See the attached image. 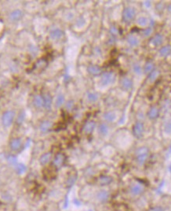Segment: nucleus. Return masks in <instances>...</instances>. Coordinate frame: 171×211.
<instances>
[{"label":"nucleus","mask_w":171,"mask_h":211,"mask_svg":"<svg viewBox=\"0 0 171 211\" xmlns=\"http://www.w3.org/2000/svg\"><path fill=\"white\" fill-rule=\"evenodd\" d=\"M136 16V9L134 7L125 8L123 12V19L125 22L129 23L134 20Z\"/></svg>","instance_id":"nucleus-4"},{"label":"nucleus","mask_w":171,"mask_h":211,"mask_svg":"<svg viewBox=\"0 0 171 211\" xmlns=\"http://www.w3.org/2000/svg\"><path fill=\"white\" fill-rule=\"evenodd\" d=\"M149 151L146 147H139L136 151V159L139 166H143L148 160Z\"/></svg>","instance_id":"nucleus-1"},{"label":"nucleus","mask_w":171,"mask_h":211,"mask_svg":"<svg viewBox=\"0 0 171 211\" xmlns=\"http://www.w3.org/2000/svg\"><path fill=\"white\" fill-rule=\"evenodd\" d=\"M73 106H74L73 101H68L67 103V104H66V108H67L68 110H71V109H72Z\"/></svg>","instance_id":"nucleus-38"},{"label":"nucleus","mask_w":171,"mask_h":211,"mask_svg":"<svg viewBox=\"0 0 171 211\" xmlns=\"http://www.w3.org/2000/svg\"><path fill=\"white\" fill-rule=\"evenodd\" d=\"M53 126L52 122H50V121H44V122H42L40 124V126H39V129L42 133H47L50 130Z\"/></svg>","instance_id":"nucleus-17"},{"label":"nucleus","mask_w":171,"mask_h":211,"mask_svg":"<svg viewBox=\"0 0 171 211\" xmlns=\"http://www.w3.org/2000/svg\"><path fill=\"white\" fill-rule=\"evenodd\" d=\"M112 181H113V179L110 176L103 175L100 176L98 178V184L101 186H106V185L110 184Z\"/></svg>","instance_id":"nucleus-12"},{"label":"nucleus","mask_w":171,"mask_h":211,"mask_svg":"<svg viewBox=\"0 0 171 211\" xmlns=\"http://www.w3.org/2000/svg\"><path fill=\"white\" fill-rule=\"evenodd\" d=\"M145 127L141 122H136L133 126V134L134 136L138 139H141L144 135Z\"/></svg>","instance_id":"nucleus-5"},{"label":"nucleus","mask_w":171,"mask_h":211,"mask_svg":"<svg viewBox=\"0 0 171 211\" xmlns=\"http://www.w3.org/2000/svg\"><path fill=\"white\" fill-rule=\"evenodd\" d=\"M104 119L108 122H112L116 119V114L114 112H107L104 114Z\"/></svg>","instance_id":"nucleus-26"},{"label":"nucleus","mask_w":171,"mask_h":211,"mask_svg":"<svg viewBox=\"0 0 171 211\" xmlns=\"http://www.w3.org/2000/svg\"><path fill=\"white\" fill-rule=\"evenodd\" d=\"M159 53L160 56L162 57V58L168 57L171 54V46L167 45V46H164V47H161Z\"/></svg>","instance_id":"nucleus-22"},{"label":"nucleus","mask_w":171,"mask_h":211,"mask_svg":"<svg viewBox=\"0 0 171 211\" xmlns=\"http://www.w3.org/2000/svg\"><path fill=\"white\" fill-rule=\"evenodd\" d=\"M159 76V70H156V69H155L154 71H152L151 73H149L148 79H149V80H150V82H154L155 80L158 78Z\"/></svg>","instance_id":"nucleus-30"},{"label":"nucleus","mask_w":171,"mask_h":211,"mask_svg":"<svg viewBox=\"0 0 171 211\" xmlns=\"http://www.w3.org/2000/svg\"><path fill=\"white\" fill-rule=\"evenodd\" d=\"M144 191H145V186L141 184H134L130 187V193L134 196H139Z\"/></svg>","instance_id":"nucleus-6"},{"label":"nucleus","mask_w":171,"mask_h":211,"mask_svg":"<svg viewBox=\"0 0 171 211\" xmlns=\"http://www.w3.org/2000/svg\"><path fill=\"white\" fill-rule=\"evenodd\" d=\"M24 119V118L23 117V114H21L20 116H19V118H18V119H17V122H19V123L21 124V122H23V120Z\"/></svg>","instance_id":"nucleus-39"},{"label":"nucleus","mask_w":171,"mask_h":211,"mask_svg":"<svg viewBox=\"0 0 171 211\" xmlns=\"http://www.w3.org/2000/svg\"><path fill=\"white\" fill-rule=\"evenodd\" d=\"M65 96H64V95H62V94H60V95H58V97H57L56 99V102H55V105H56L57 107H61L62 106V105L65 103Z\"/></svg>","instance_id":"nucleus-27"},{"label":"nucleus","mask_w":171,"mask_h":211,"mask_svg":"<svg viewBox=\"0 0 171 211\" xmlns=\"http://www.w3.org/2000/svg\"><path fill=\"white\" fill-rule=\"evenodd\" d=\"M110 32H111V33H112V35H117L119 33V30H118V28L116 27L112 26L111 28V29H110Z\"/></svg>","instance_id":"nucleus-37"},{"label":"nucleus","mask_w":171,"mask_h":211,"mask_svg":"<svg viewBox=\"0 0 171 211\" xmlns=\"http://www.w3.org/2000/svg\"><path fill=\"white\" fill-rule=\"evenodd\" d=\"M10 148H11L12 151H18L20 148L22 146V142H21V140L19 138H14L10 141Z\"/></svg>","instance_id":"nucleus-14"},{"label":"nucleus","mask_w":171,"mask_h":211,"mask_svg":"<svg viewBox=\"0 0 171 211\" xmlns=\"http://www.w3.org/2000/svg\"><path fill=\"white\" fill-rule=\"evenodd\" d=\"M98 132L101 136H107L108 133V126L106 125V124H104V123L100 124L98 127Z\"/></svg>","instance_id":"nucleus-25"},{"label":"nucleus","mask_w":171,"mask_h":211,"mask_svg":"<svg viewBox=\"0 0 171 211\" xmlns=\"http://www.w3.org/2000/svg\"><path fill=\"white\" fill-rule=\"evenodd\" d=\"M15 117V113L12 110H8L2 114V122L5 127H9L12 125Z\"/></svg>","instance_id":"nucleus-3"},{"label":"nucleus","mask_w":171,"mask_h":211,"mask_svg":"<svg viewBox=\"0 0 171 211\" xmlns=\"http://www.w3.org/2000/svg\"><path fill=\"white\" fill-rule=\"evenodd\" d=\"M87 71L89 72V73L93 75V76H98L101 73V69L98 66L92 65V66H89L87 68Z\"/></svg>","instance_id":"nucleus-21"},{"label":"nucleus","mask_w":171,"mask_h":211,"mask_svg":"<svg viewBox=\"0 0 171 211\" xmlns=\"http://www.w3.org/2000/svg\"><path fill=\"white\" fill-rule=\"evenodd\" d=\"M121 88L124 91H130L133 88V81L129 77H124L121 80Z\"/></svg>","instance_id":"nucleus-10"},{"label":"nucleus","mask_w":171,"mask_h":211,"mask_svg":"<svg viewBox=\"0 0 171 211\" xmlns=\"http://www.w3.org/2000/svg\"><path fill=\"white\" fill-rule=\"evenodd\" d=\"M115 76L112 72H105L101 75V79H100V84L103 86H108L109 84H112L115 81Z\"/></svg>","instance_id":"nucleus-2"},{"label":"nucleus","mask_w":171,"mask_h":211,"mask_svg":"<svg viewBox=\"0 0 171 211\" xmlns=\"http://www.w3.org/2000/svg\"><path fill=\"white\" fill-rule=\"evenodd\" d=\"M33 103L35 107L37 108H40L43 106V98L42 95H36L34 98Z\"/></svg>","instance_id":"nucleus-24"},{"label":"nucleus","mask_w":171,"mask_h":211,"mask_svg":"<svg viewBox=\"0 0 171 211\" xmlns=\"http://www.w3.org/2000/svg\"><path fill=\"white\" fill-rule=\"evenodd\" d=\"M110 194L108 191L106 190H100L97 193V198L100 202H106L109 199Z\"/></svg>","instance_id":"nucleus-7"},{"label":"nucleus","mask_w":171,"mask_h":211,"mask_svg":"<svg viewBox=\"0 0 171 211\" xmlns=\"http://www.w3.org/2000/svg\"><path fill=\"white\" fill-rule=\"evenodd\" d=\"M163 130L165 132V133H166L168 135H171V118L168 120L167 122L165 123Z\"/></svg>","instance_id":"nucleus-33"},{"label":"nucleus","mask_w":171,"mask_h":211,"mask_svg":"<svg viewBox=\"0 0 171 211\" xmlns=\"http://www.w3.org/2000/svg\"><path fill=\"white\" fill-rule=\"evenodd\" d=\"M159 110L155 107H151L150 110L148 112V117L151 120L156 119L159 117Z\"/></svg>","instance_id":"nucleus-15"},{"label":"nucleus","mask_w":171,"mask_h":211,"mask_svg":"<svg viewBox=\"0 0 171 211\" xmlns=\"http://www.w3.org/2000/svg\"><path fill=\"white\" fill-rule=\"evenodd\" d=\"M21 17H22V12L20 9H15L9 14V19L13 21H18L21 18Z\"/></svg>","instance_id":"nucleus-20"},{"label":"nucleus","mask_w":171,"mask_h":211,"mask_svg":"<svg viewBox=\"0 0 171 211\" xmlns=\"http://www.w3.org/2000/svg\"><path fill=\"white\" fill-rule=\"evenodd\" d=\"M43 107L46 109L49 110L52 105V98L50 94H45L43 96Z\"/></svg>","instance_id":"nucleus-19"},{"label":"nucleus","mask_w":171,"mask_h":211,"mask_svg":"<svg viewBox=\"0 0 171 211\" xmlns=\"http://www.w3.org/2000/svg\"><path fill=\"white\" fill-rule=\"evenodd\" d=\"M151 2H152L151 1H145V3L144 4H145V6H146V7L148 8V7H150L151 5H152V3H151Z\"/></svg>","instance_id":"nucleus-40"},{"label":"nucleus","mask_w":171,"mask_h":211,"mask_svg":"<svg viewBox=\"0 0 171 211\" xmlns=\"http://www.w3.org/2000/svg\"><path fill=\"white\" fill-rule=\"evenodd\" d=\"M127 43L130 44V46H131V47H133L138 46L140 43L138 38L136 36H134V35H133V34H130V35H129V36H127Z\"/></svg>","instance_id":"nucleus-16"},{"label":"nucleus","mask_w":171,"mask_h":211,"mask_svg":"<svg viewBox=\"0 0 171 211\" xmlns=\"http://www.w3.org/2000/svg\"><path fill=\"white\" fill-rule=\"evenodd\" d=\"M51 158H52V154L50 152H47V153L44 154L43 155H42L40 158H39V162L42 166H46L47 164H48L50 162V161L51 160Z\"/></svg>","instance_id":"nucleus-18"},{"label":"nucleus","mask_w":171,"mask_h":211,"mask_svg":"<svg viewBox=\"0 0 171 211\" xmlns=\"http://www.w3.org/2000/svg\"><path fill=\"white\" fill-rule=\"evenodd\" d=\"M137 23H138V25H140V26L145 27V26H146V25H148V20L147 17H140L138 18Z\"/></svg>","instance_id":"nucleus-31"},{"label":"nucleus","mask_w":171,"mask_h":211,"mask_svg":"<svg viewBox=\"0 0 171 211\" xmlns=\"http://www.w3.org/2000/svg\"><path fill=\"white\" fill-rule=\"evenodd\" d=\"M152 32H153L152 28H151V27H148V28H145V29L142 31V34H143L144 36L148 37V36H150L151 35H152Z\"/></svg>","instance_id":"nucleus-34"},{"label":"nucleus","mask_w":171,"mask_h":211,"mask_svg":"<svg viewBox=\"0 0 171 211\" xmlns=\"http://www.w3.org/2000/svg\"><path fill=\"white\" fill-rule=\"evenodd\" d=\"M9 162H10L13 163V164H14V163L17 162H16V161H17V160H16V158H15L14 157H10L9 158Z\"/></svg>","instance_id":"nucleus-41"},{"label":"nucleus","mask_w":171,"mask_h":211,"mask_svg":"<svg viewBox=\"0 0 171 211\" xmlns=\"http://www.w3.org/2000/svg\"><path fill=\"white\" fill-rule=\"evenodd\" d=\"M155 70V65L153 62H148L145 63V66H144L143 71L145 73H151L152 71Z\"/></svg>","instance_id":"nucleus-23"},{"label":"nucleus","mask_w":171,"mask_h":211,"mask_svg":"<svg viewBox=\"0 0 171 211\" xmlns=\"http://www.w3.org/2000/svg\"><path fill=\"white\" fill-rule=\"evenodd\" d=\"M96 128V123L93 121L87 122L83 126V132L86 134H91Z\"/></svg>","instance_id":"nucleus-11"},{"label":"nucleus","mask_w":171,"mask_h":211,"mask_svg":"<svg viewBox=\"0 0 171 211\" xmlns=\"http://www.w3.org/2000/svg\"><path fill=\"white\" fill-rule=\"evenodd\" d=\"M162 43H163V36L161 34H156L150 39V44L152 45L153 47H159L160 45H162Z\"/></svg>","instance_id":"nucleus-9"},{"label":"nucleus","mask_w":171,"mask_h":211,"mask_svg":"<svg viewBox=\"0 0 171 211\" xmlns=\"http://www.w3.org/2000/svg\"><path fill=\"white\" fill-rule=\"evenodd\" d=\"M87 99L89 102L95 103L98 99V95L97 93H95V92H89L87 94Z\"/></svg>","instance_id":"nucleus-32"},{"label":"nucleus","mask_w":171,"mask_h":211,"mask_svg":"<svg viewBox=\"0 0 171 211\" xmlns=\"http://www.w3.org/2000/svg\"><path fill=\"white\" fill-rule=\"evenodd\" d=\"M64 36V32L60 28H55V29L52 30L50 33V38L54 40H58L60 39L62 36Z\"/></svg>","instance_id":"nucleus-13"},{"label":"nucleus","mask_w":171,"mask_h":211,"mask_svg":"<svg viewBox=\"0 0 171 211\" xmlns=\"http://www.w3.org/2000/svg\"><path fill=\"white\" fill-rule=\"evenodd\" d=\"M148 211H166V209L161 206H155L150 208Z\"/></svg>","instance_id":"nucleus-36"},{"label":"nucleus","mask_w":171,"mask_h":211,"mask_svg":"<svg viewBox=\"0 0 171 211\" xmlns=\"http://www.w3.org/2000/svg\"><path fill=\"white\" fill-rule=\"evenodd\" d=\"M76 179H77V176L75 175V174L69 176L68 178V180H67V181H66V185H67L68 187H72V186L75 183Z\"/></svg>","instance_id":"nucleus-28"},{"label":"nucleus","mask_w":171,"mask_h":211,"mask_svg":"<svg viewBox=\"0 0 171 211\" xmlns=\"http://www.w3.org/2000/svg\"><path fill=\"white\" fill-rule=\"evenodd\" d=\"M65 160V155L61 153H58V155H56V156L54 157V160H53V165H54L55 167H61L62 165L64 164Z\"/></svg>","instance_id":"nucleus-8"},{"label":"nucleus","mask_w":171,"mask_h":211,"mask_svg":"<svg viewBox=\"0 0 171 211\" xmlns=\"http://www.w3.org/2000/svg\"><path fill=\"white\" fill-rule=\"evenodd\" d=\"M133 71L134 72V73L137 75H141L142 73H143V69L141 66V65L138 63H135L133 65Z\"/></svg>","instance_id":"nucleus-29"},{"label":"nucleus","mask_w":171,"mask_h":211,"mask_svg":"<svg viewBox=\"0 0 171 211\" xmlns=\"http://www.w3.org/2000/svg\"><path fill=\"white\" fill-rule=\"evenodd\" d=\"M167 10L169 13H171V3L167 6Z\"/></svg>","instance_id":"nucleus-42"},{"label":"nucleus","mask_w":171,"mask_h":211,"mask_svg":"<svg viewBox=\"0 0 171 211\" xmlns=\"http://www.w3.org/2000/svg\"><path fill=\"white\" fill-rule=\"evenodd\" d=\"M26 168H25V166H24L23 164H18L17 166V171L18 173L21 174L25 171Z\"/></svg>","instance_id":"nucleus-35"}]
</instances>
